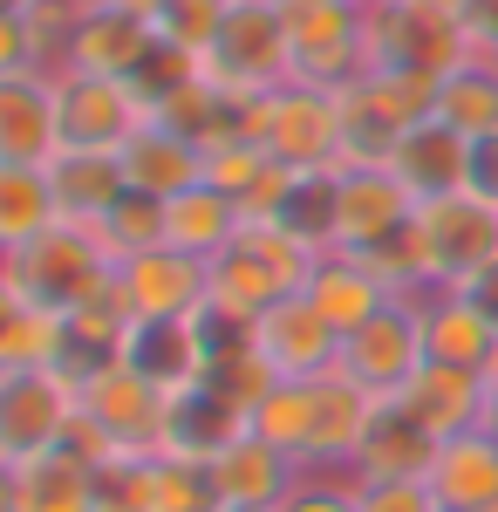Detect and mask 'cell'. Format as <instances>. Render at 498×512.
Listing matches in <instances>:
<instances>
[{"instance_id":"cb8c5ba5","label":"cell","mask_w":498,"mask_h":512,"mask_svg":"<svg viewBox=\"0 0 498 512\" xmlns=\"http://www.w3.org/2000/svg\"><path fill=\"white\" fill-rule=\"evenodd\" d=\"M212 478H219V499H226V506L273 512L294 485H301V465H294L280 444H267L260 431H246V437H232L226 451L212 458Z\"/></svg>"},{"instance_id":"bcb514c9","label":"cell","mask_w":498,"mask_h":512,"mask_svg":"<svg viewBox=\"0 0 498 512\" xmlns=\"http://www.w3.org/2000/svg\"><path fill=\"white\" fill-rule=\"evenodd\" d=\"M417 7H437V14H458V21H464V7H471V0H417Z\"/></svg>"},{"instance_id":"f35d334b","label":"cell","mask_w":498,"mask_h":512,"mask_svg":"<svg viewBox=\"0 0 498 512\" xmlns=\"http://www.w3.org/2000/svg\"><path fill=\"white\" fill-rule=\"evenodd\" d=\"M96 233H103V246L116 253V267H123L130 253H151V246H164V198L123 192V198H116V212L96 226Z\"/></svg>"},{"instance_id":"f1b7e54d","label":"cell","mask_w":498,"mask_h":512,"mask_svg":"<svg viewBox=\"0 0 498 512\" xmlns=\"http://www.w3.org/2000/svg\"><path fill=\"white\" fill-rule=\"evenodd\" d=\"M239 226H246V205L232 192H219V185H205V178H198L192 192L164 198V246H178V253L212 260Z\"/></svg>"},{"instance_id":"60d3db41","label":"cell","mask_w":498,"mask_h":512,"mask_svg":"<svg viewBox=\"0 0 498 512\" xmlns=\"http://www.w3.org/2000/svg\"><path fill=\"white\" fill-rule=\"evenodd\" d=\"M355 506L362 512H437L423 478H355Z\"/></svg>"},{"instance_id":"ac0fdd59","label":"cell","mask_w":498,"mask_h":512,"mask_svg":"<svg viewBox=\"0 0 498 512\" xmlns=\"http://www.w3.org/2000/svg\"><path fill=\"white\" fill-rule=\"evenodd\" d=\"M55 151H62L55 69L0 76V164H55Z\"/></svg>"},{"instance_id":"f546056e","label":"cell","mask_w":498,"mask_h":512,"mask_svg":"<svg viewBox=\"0 0 498 512\" xmlns=\"http://www.w3.org/2000/svg\"><path fill=\"white\" fill-rule=\"evenodd\" d=\"M130 478H137V512H219L226 506L212 465H198V458L157 451V458H137Z\"/></svg>"},{"instance_id":"4316f807","label":"cell","mask_w":498,"mask_h":512,"mask_svg":"<svg viewBox=\"0 0 498 512\" xmlns=\"http://www.w3.org/2000/svg\"><path fill=\"white\" fill-rule=\"evenodd\" d=\"M116 164H123V185H130V192H151V198H178L205 178V151L185 144L178 130H164V123H144V130L116 151Z\"/></svg>"},{"instance_id":"d590c367","label":"cell","mask_w":498,"mask_h":512,"mask_svg":"<svg viewBox=\"0 0 498 512\" xmlns=\"http://www.w3.org/2000/svg\"><path fill=\"white\" fill-rule=\"evenodd\" d=\"M403 130L410 123L389 117L369 82H348L342 89V164H389L396 144H403Z\"/></svg>"},{"instance_id":"ba28073f","label":"cell","mask_w":498,"mask_h":512,"mask_svg":"<svg viewBox=\"0 0 498 512\" xmlns=\"http://www.w3.org/2000/svg\"><path fill=\"white\" fill-rule=\"evenodd\" d=\"M82 396L69 369H7L0 376V465H28L76 444Z\"/></svg>"},{"instance_id":"484cf974","label":"cell","mask_w":498,"mask_h":512,"mask_svg":"<svg viewBox=\"0 0 498 512\" xmlns=\"http://www.w3.org/2000/svg\"><path fill=\"white\" fill-rule=\"evenodd\" d=\"M123 362L137 376H151L157 390H185L205 376V355H198L192 315H137L123 335Z\"/></svg>"},{"instance_id":"7bdbcfd3","label":"cell","mask_w":498,"mask_h":512,"mask_svg":"<svg viewBox=\"0 0 498 512\" xmlns=\"http://www.w3.org/2000/svg\"><path fill=\"white\" fill-rule=\"evenodd\" d=\"M458 294H464V301H471V308H485V315L498 321V260H492V267H478V274L464 280Z\"/></svg>"},{"instance_id":"8d00e7d4","label":"cell","mask_w":498,"mask_h":512,"mask_svg":"<svg viewBox=\"0 0 498 512\" xmlns=\"http://www.w3.org/2000/svg\"><path fill=\"white\" fill-rule=\"evenodd\" d=\"M253 431L280 444L294 465L307 458V431H314V383H273L260 403H253Z\"/></svg>"},{"instance_id":"4fadbf2b","label":"cell","mask_w":498,"mask_h":512,"mask_svg":"<svg viewBox=\"0 0 498 512\" xmlns=\"http://www.w3.org/2000/svg\"><path fill=\"white\" fill-rule=\"evenodd\" d=\"M260 362L273 369V383H314L342 362V335L307 294H287L260 315Z\"/></svg>"},{"instance_id":"836d02e7","label":"cell","mask_w":498,"mask_h":512,"mask_svg":"<svg viewBox=\"0 0 498 512\" xmlns=\"http://www.w3.org/2000/svg\"><path fill=\"white\" fill-rule=\"evenodd\" d=\"M437 117L451 130H464V137H492L498 130V55L478 48L471 62H458L437 82Z\"/></svg>"},{"instance_id":"74e56055","label":"cell","mask_w":498,"mask_h":512,"mask_svg":"<svg viewBox=\"0 0 498 512\" xmlns=\"http://www.w3.org/2000/svg\"><path fill=\"white\" fill-rule=\"evenodd\" d=\"M232 0H164V14H157V48L164 55H185L198 69V55L212 48V35H219V21H226Z\"/></svg>"},{"instance_id":"44dd1931","label":"cell","mask_w":498,"mask_h":512,"mask_svg":"<svg viewBox=\"0 0 498 512\" xmlns=\"http://www.w3.org/2000/svg\"><path fill=\"white\" fill-rule=\"evenodd\" d=\"M389 171L403 178V192L417 198V205H430V198H451L471 185V137L464 130H451L444 117H423L403 130V144H396V158H389Z\"/></svg>"},{"instance_id":"4dcf8cb0","label":"cell","mask_w":498,"mask_h":512,"mask_svg":"<svg viewBox=\"0 0 498 512\" xmlns=\"http://www.w3.org/2000/svg\"><path fill=\"white\" fill-rule=\"evenodd\" d=\"M430 458H437V437L423 431V424H410L396 403H383V417L369 424V437H362L355 472L348 478H423Z\"/></svg>"},{"instance_id":"5b68a950","label":"cell","mask_w":498,"mask_h":512,"mask_svg":"<svg viewBox=\"0 0 498 512\" xmlns=\"http://www.w3.org/2000/svg\"><path fill=\"white\" fill-rule=\"evenodd\" d=\"M246 144H260L287 171H342V89L280 82L273 96L246 103Z\"/></svg>"},{"instance_id":"277c9868","label":"cell","mask_w":498,"mask_h":512,"mask_svg":"<svg viewBox=\"0 0 498 512\" xmlns=\"http://www.w3.org/2000/svg\"><path fill=\"white\" fill-rule=\"evenodd\" d=\"M198 76L232 103H260L287 82V0H232Z\"/></svg>"},{"instance_id":"ffe728a7","label":"cell","mask_w":498,"mask_h":512,"mask_svg":"<svg viewBox=\"0 0 498 512\" xmlns=\"http://www.w3.org/2000/svg\"><path fill=\"white\" fill-rule=\"evenodd\" d=\"M157 62V28L137 21V14H116V7H96L76 21V35L62 48V69H82V76H144Z\"/></svg>"},{"instance_id":"52a82bcc","label":"cell","mask_w":498,"mask_h":512,"mask_svg":"<svg viewBox=\"0 0 498 512\" xmlns=\"http://www.w3.org/2000/svg\"><path fill=\"white\" fill-rule=\"evenodd\" d=\"M369 76V7L362 0H287V82L348 89Z\"/></svg>"},{"instance_id":"9c48e42d","label":"cell","mask_w":498,"mask_h":512,"mask_svg":"<svg viewBox=\"0 0 498 512\" xmlns=\"http://www.w3.org/2000/svg\"><path fill=\"white\" fill-rule=\"evenodd\" d=\"M471 55H478V41L458 14H437L417 0H376L369 7V69H403V76L444 82Z\"/></svg>"},{"instance_id":"7402d4cb","label":"cell","mask_w":498,"mask_h":512,"mask_svg":"<svg viewBox=\"0 0 498 512\" xmlns=\"http://www.w3.org/2000/svg\"><path fill=\"white\" fill-rule=\"evenodd\" d=\"M301 294H307V301H314L328 321H335V335L362 328L369 315H383L389 301H396V287L383 280V267H376V260H362V253H342V246L314 253V274H307Z\"/></svg>"},{"instance_id":"c3c4849f","label":"cell","mask_w":498,"mask_h":512,"mask_svg":"<svg viewBox=\"0 0 498 512\" xmlns=\"http://www.w3.org/2000/svg\"><path fill=\"white\" fill-rule=\"evenodd\" d=\"M485 390L498 396V349H492V362H485Z\"/></svg>"},{"instance_id":"8992f818","label":"cell","mask_w":498,"mask_h":512,"mask_svg":"<svg viewBox=\"0 0 498 512\" xmlns=\"http://www.w3.org/2000/svg\"><path fill=\"white\" fill-rule=\"evenodd\" d=\"M307 274H314V246H301L287 226L253 219V212H246V226L212 253V294L232 301V308H246V315H267L273 301L301 294Z\"/></svg>"},{"instance_id":"7c38bea8","label":"cell","mask_w":498,"mask_h":512,"mask_svg":"<svg viewBox=\"0 0 498 512\" xmlns=\"http://www.w3.org/2000/svg\"><path fill=\"white\" fill-rule=\"evenodd\" d=\"M417 198L389 164H342L335 171V246L342 253H383L396 233H410Z\"/></svg>"},{"instance_id":"30bf717a","label":"cell","mask_w":498,"mask_h":512,"mask_svg":"<svg viewBox=\"0 0 498 512\" xmlns=\"http://www.w3.org/2000/svg\"><path fill=\"white\" fill-rule=\"evenodd\" d=\"M55 103H62V151H123L151 123V89L130 76H82L55 69Z\"/></svg>"},{"instance_id":"ab89813d","label":"cell","mask_w":498,"mask_h":512,"mask_svg":"<svg viewBox=\"0 0 498 512\" xmlns=\"http://www.w3.org/2000/svg\"><path fill=\"white\" fill-rule=\"evenodd\" d=\"M273 512H362V506H355V478L348 472H301V485Z\"/></svg>"},{"instance_id":"7dc6e473","label":"cell","mask_w":498,"mask_h":512,"mask_svg":"<svg viewBox=\"0 0 498 512\" xmlns=\"http://www.w3.org/2000/svg\"><path fill=\"white\" fill-rule=\"evenodd\" d=\"M478 431H492V444H498V396L485 403V424H478Z\"/></svg>"},{"instance_id":"e0dca14e","label":"cell","mask_w":498,"mask_h":512,"mask_svg":"<svg viewBox=\"0 0 498 512\" xmlns=\"http://www.w3.org/2000/svg\"><path fill=\"white\" fill-rule=\"evenodd\" d=\"M96 458L82 444H62L28 465H0V512H96Z\"/></svg>"},{"instance_id":"d6986e66","label":"cell","mask_w":498,"mask_h":512,"mask_svg":"<svg viewBox=\"0 0 498 512\" xmlns=\"http://www.w3.org/2000/svg\"><path fill=\"white\" fill-rule=\"evenodd\" d=\"M410 424H423V431L437 437H464L485 424V403H492V390H485V376L478 369H444V362H423L417 376L403 383V390L389 396Z\"/></svg>"},{"instance_id":"5bb4252c","label":"cell","mask_w":498,"mask_h":512,"mask_svg":"<svg viewBox=\"0 0 498 512\" xmlns=\"http://www.w3.org/2000/svg\"><path fill=\"white\" fill-rule=\"evenodd\" d=\"M376 417H383V396L362 390L355 376H342V369L314 376V431H307L301 472H355V451Z\"/></svg>"},{"instance_id":"9a60e30c","label":"cell","mask_w":498,"mask_h":512,"mask_svg":"<svg viewBox=\"0 0 498 512\" xmlns=\"http://www.w3.org/2000/svg\"><path fill=\"white\" fill-rule=\"evenodd\" d=\"M116 294L130 315H198L212 301V260L178 253V246H151V253H130L116 267Z\"/></svg>"},{"instance_id":"603a6c76","label":"cell","mask_w":498,"mask_h":512,"mask_svg":"<svg viewBox=\"0 0 498 512\" xmlns=\"http://www.w3.org/2000/svg\"><path fill=\"white\" fill-rule=\"evenodd\" d=\"M430 499L437 512H498V444L492 431H464V437H444L437 458H430Z\"/></svg>"},{"instance_id":"3957f363","label":"cell","mask_w":498,"mask_h":512,"mask_svg":"<svg viewBox=\"0 0 498 512\" xmlns=\"http://www.w3.org/2000/svg\"><path fill=\"white\" fill-rule=\"evenodd\" d=\"M76 396H82L76 444L96 465H137V458H157V451H164L171 390H157L151 376H137L130 362H110V369L82 376Z\"/></svg>"},{"instance_id":"d6a6232c","label":"cell","mask_w":498,"mask_h":512,"mask_svg":"<svg viewBox=\"0 0 498 512\" xmlns=\"http://www.w3.org/2000/svg\"><path fill=\"white\" fill-rule=\"evenodd\" d=\"M62 362H69V315L0 301V376L7 369H62Z\"/></svg>"},{"instance_id":"e575fe53","label":"cell","mask_w":498,"mask_h":512,"mask_svg":"<svg viewBox=\"0 0 498 512\" xmlns=\"http://www.w3.org/2000/svg\"><path fill=\"white\" fill-rule=\"evenodd\" d=\"M267 219L287 226L301 246L328 253L335 246V171H287V185H280Z\"/></svg>"},{"instance_id":"7a4b0ae2","label":"cell","mask_w":498,"mask_h":512,"mask_svg":"<svg viewBox=\"0 0 498 512\" xmlns=\"http://www.w3.org/2000/svg\"><path fill=\"white\" fill-rule=\"evenodd\" d=\"M116 287V253L103 246L96 226H55V233L28 239V246H7L0 253V301H28L48 315H76L96 294Z\"/></svg>"},{"instance_id":"681fc988","label":"cell","mask_w":498,"mask_h":512,"mask_svg":"<svg viewBox=\"0 0 498 512\" xmlns=\"http://www.w3.org/2000/svg\"><path fill=\"white\" fill-rule=\"evenodd\" d=\"M219 512H253V506H219Z\"/></svg>"},{"instance_id":"b9f144b4","label":"cell","mask_w":498,"mask_h":512,"mask_svg":"<svg viewBox=\"0 0 498 512\" xmlns=\"http://www.w3.org/2000/svg\"><path fill=\"white\" fill-rule=\"evenodd\" d=\"M464 192H478V198L498 205V130L492 137H471V185H464Z\"/></svg>"},{"instance_id":"6da1fadb","label":"cell","mask_w":498,"mask_h":512,"mask_svg":"<svg viewBox=\"0 0 498 512\" xmlns=\"http://www.w3.org/2000/svg\"><path fill=\"white\" fill-rule=\"evenodd\" d=\"M376 260L383 280L396 294H437V287H464L478 267L498 260V205L478 192H451L417 205L410 233H396L383 253H362Z\"/></svg>"},{"instance_id":"d4e9b609","label":"cell","mask_w":498,"mask_h":512,"mask_svg":"<svg viewBox=\"0 0 498 512\" xmlns=\"http://www.w3.org/2000/svg\"><path fill=\"white\" fill-rule=\"evenodd\" d=\"M423 308V349L430 362H444V369H478L485 376V362L498 349V321L485 308H471L458 287H437V294H417Z\"/></svg>"},{"instance_id":"ee69618b","label":"cell","mask_w":498,"mask_h":512,"mask_svg":"<svg viewBox=\"0 0 498 512\" xmlns=\"http://www.w3.org/2000/svg\"><path fill=\"white\" fill-rule=\"evenodd\" d=\"M464 28H471L478 48H492L498 41V0H471V7H464Z\"/></svg>"},{"instance_id":"83f0119b","label":"cell","mask_w":498,"mask_h":512,"mask_svg":"<svg viewBox=\"0 0 498 512\" xmlns=\"http://www.w3.org/2000/svg\"><path fill=\"white\" fill-rule=\"evenodd\" d=\"M48 185H55V205H62L69 226H103L116 212V198L130 192L123 185V164L110 151H55Z\"/></svg>"},{"instance_id":"1f68e13d","label":"cell","mask_w":498,"mask_h":512,"mask_svg":"<svg viewBox=\"0 0 498 512\" xmlns=\"http://www.w3.org/2000/svg\"><path fill=\"white\" fill-rule=\"evenodd\" d=\"M55 226H62V205L48 185V164H0V253L55 233Z\"/></svg>"},{"instance_id":"f6af8a7d","label":"cell","mask_w":498,"mask_h":512,"mask_svg":"<svg viewBox=\"0 0 498 512\" xmlns=\"http://www.w3.org/2000/svg\"><path fill=\"white\" fill-rule=\"evenodd\" d=\"M96 7H116V14H137V21H157L164 0H96Z\"/></svg>"},{"instance_id":"8fae6325","label":"cell","mask_w":498,"mask_h":512,"mask_svg":"<svg viewBox=\"0 0 498 512\" xmlns=\"http://www.w3.org/2000/svg\"><path fill=\"white\" fill-rule=\"evenodd\" d=\"M423 362H430V349H423V308H417V294H396L383 315H369L362 328L342 335V362H335V369L389 403Z\"/></svg>"},{"instance_id":"2e32d148","label":"cell","mask_w":498,"mask_h":512,"mask_svg":"<svg viewBox=\"0 0 498 512\" xmlns=\"http://www.w3.org/2000/svg\"><path fill=\"white\" fill-rule=\"evenodd\" d=\"M246 431H253V410H246L226 383L198 376L185 390H171V410H164V451H171V458L212 465L232 437H246Z\"/></svg>"}]
</instances>
